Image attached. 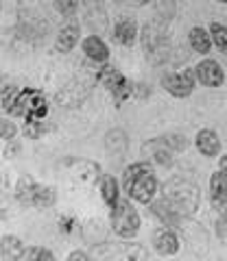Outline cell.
I'll use <instances>...</instances> for the list:
<instances>
[{
  "instance_id": "9",
  "label": "cell",
  "mask_w": 227,
  "mask_h": 261,
  "mask_svg": "<svg viewBox=\"0 0 227 261\" xmlns=\"http://www.w3.org/2000/svg\"><path fill=\"white\" fill-rule=\"evenodd\" d=\"M194 74L197 81L206 87H221L225 83V70L214 59H203L194 65Z\"/></svg>"
},
{
  "instance_id": "24",
  "label": "cell",
  "mask_w": 227,
  "mask_h": 261,
  "mask_svg": "<svg viewBox=\"0 0 227 261\" xmlns=\"http://www.w3.org/2000/svg\"><path fill=\"white\" fill-rule=\"evenodd\" d=\"M57 202V190L53 185H39L37 192H35V200H33V207L37 209H51Z\"/></svg>"
},
{
  "instance_id": "2",
  "label": "cell",
  "mask_w": 227,
  "mask_h": 261,
  "mask_svg": "<svg viewBox=\"0 0 227 261\" xmlns=\"http://www.w3.org/2000/svg\"><path fill=\"white\" fill-rule=\"evenodd\" d=\"M109 224L114 235L120 240H131L140 231V214L131 205V198H118V202L111 207Z\"/></svg>"
},
{
  "instance_id": "16",
  "label": "cell",
  "mask_w": 227,
  "mask_h": 261,
  "mask_svg": "<svg viewBox=\"0 0 227 261\" xmlns=\"http://www.w3.org/2000/svg\"><path fill=\"white\" fill-rule=\"evenodd\" d=\"M151 211H153V216L166 226H177L181 222V214H177L164 196H162L160 200H151Z\"/></svg>"
},
{
  "instance_id": "1",
  "label": "cell",
  "mask_w": 227,
  "mask_h": 261,
  "mask_svg": "<svg viewBox=\"0 0 227 261\" xmlns=\"http://www.w3.org/2000/svg\"><path fill=\"white\" fill-rule=\"evenodd\" d=\"M164 198L173 205V209L181 216H192L197 214L199 202H201V192L197 183L188 181V178H170L164 185Z\"/></svg>"
},
{
  "instance_id": "12",
  "label": "cell",
  "mask_w": 227,
  "mask_h": 261,
  "mask_svg": "<svg viewBox=\"0 0 227 261\" xmlns=\"http://www.w3.org/2000/svg\"><path fill=\"white\" fill-rule=\"evenodd\" d=\"M79 42H81V27H79V22L70 20L59 29V33H57L55 48L59 53H70V50H75Z\"/></svg>"
},
{
  "instance_id": "4",
  "label": "cell",
  "mask_w": 227,
  "mask_h": 261,
  "mask_svg": "<svg viewBox=\"0 0 227 261\" xmlns=\"http://www.w3.org/2000/svg\"><path fill=\"white\" fill-rule=\"evenodd\" d=\"M194 85H197V74L190 68L170 70L162 76V87L175 98H188L194 92Z\"/></svg>"
},
{
  "instance_id": "13",
  "label": "cell",
  "mask_w": 227,
  "mask_h": 261,
  "mask_svg": "<svg viewBox=\"0 0 227 261\" xmlns=\"http://www.w3.org/2000/svg\"><path fill=\"white\" fill-rule=\"evenodd\" d=\"M83 7H85V20L87 24L103 33L107 29V11H105V0H83Z\"/></svg>"
},
{
  "instance_id": "7",
  "label": "cell",
  "mask_w": 227,
  "mask_h": 261,
  "mask_svg": "<svg viewBox=\"0 0 227 261\" xmlns=\"http://www.w3.org/2000/svg\"><path fill=\"white\" fill-rule=\"evenodd\" d=\"M99 79H101V83L107 87L114 96H116L118 102H120V100H127V98H131L133 85L129 83V81H127L123 74H120L116 68H109V65L105 63V68H103V72L99 74Z\"/></svg>"
},
{
  "instance_id": "15",
  "label": "cell",
  "mask_w": 227,
  "mask_h": 261,
  "mask_svg": "<svg viewBox=\"0 0 227 261\" xmlns=\"http://www.w3.org/2000/svg\"><path fill=\"white\" fill-rule=\"evenodd\" d=\"M194 146L203 157H216L221 152V137L212 128H201L194 137Z\"/></svg>"
},
{
  "instance_id": "25",
  "label": "cell",
  "mask_w": 227,
  "mask_h": 261,
  "mask_svg": "<svg viewBox=\"0 0 227 261\" xmlns=\"http://www.w3.org/2000/svg\"><path fill=\"white\" fill-rule=\"evenodd\" d=\"M20 261H55V255L51 248L44 246H24Z\"/></svg>"
},
{
  "instance_id": "27",
  "label": "cell",
  "mask_w": 227,
  "mask_h": 261,
  "mask_svg": "<svg viewBox=\"0 0 227 261\" xmlns=\"http://www.w3.org/2000/svg\"><path fill=\"white\" fill-rule=\"evenodd\" d=\"M149 170H153L151 159H149V161H135V163H131V166H129L125 172H123V187L127 190V187L131 185L133 178H138L142 172H149Z\"/></svg>"
},
{
  "instance_id": "5",
  "label": "cell",
  "mask_w": 227,
  "mask_h": 261,
  "mask_svg": "<svg viewBox=\"0 0 227 261\" xmlns=\"http://www.w3.org/2000/svg\"><path fill=\"white\" fill-rule=\"evenodd\" d=\"M20 116L27 120H44L48 116V102L44 94L33 87H22L20 94Z\"/></svg>"
},
{
  "instance_id": "14",
  "label": "cell",
  "mask_w": 227,
  "mask_h": 261,
  "mask_svg": "<svg viewBox=\"0 0 227 261\" xmlns=\"http://www.w3.org/2000/svg\"><path fill=\"white\" fill-rule=\"evenodd\" d=\"M138 33H140V29H138V22L133 18H123V20H118L116 24H114L111 37L116 39L120 46H127L129 48V46L135 44Z\"/></svg>"
},
{
  "instance_id": "34",
  "label": "cell",
  "mask_w": 227,
  "mask_h": 261,
  "mask_svg": "<svg viewBox=\"0 0 227 261\" xmlns=\"http://www.w3.org/2000/svg\"><path fill=\"white\" fill-rule=\"evenodd\" d=\"M216 3H221V5H227V0H216Z\"/></svg>"
},
{
  "instance_id": "10",
  "label": "cell",
  "mask_w": 227,
  "mask_h": 261,
  "mask_svg": "<svg viewBox=\"0 0 227 261\" xmlns=\"http://www.w3.org/2000/svg\"><path fill=\"white\" fill-rule=\"evenodd\" d=\"M153 248L162 257H173L179 252V238L173 231V226H160L153 231Z\"/></svg>"
},
{
  "instance_id": "32",
  "label": "cell",
  "mask_w": 227,
  "mask_h": 261,
  "mask_svg": "<svg viewBox=\"0 0 227 261\" xmlns=\"http://www.w3.org/2000/svg\"><path fill=\"white\" fill-rule=\"evenodd\" d=\"M218 170H221V172L227 176V154H223V157L218 159Z\"/></svg>"
},
{
  "instance_id": "18",
  "label": "cell",
  "mask_w": 227,
  "mask_h": 261,
  "mask_svg": "<svg viewBox=\"0 0 227 261\" xmlns=\"http://www.w3.org/2000/svg\"><path fill=\"white\" fill-rule=\"evenodd\" d=\"M96 185H99V192H101L103 202L111 209V207L118 202V198H120V185H118V181H116V176H111V174H101L99 178H96Z\"/></svg>"
},
{
  "instance_id": "30",
  "label": "cell",
  "mask_w": 227,
  "mask_h": 261,
  "mask_svg": "<svg viewBox=\"0 0 227 261\" xmlns=\"http://www.w3.org/2000/svg\"><path fill=\"white\" fill-rule=\"evenodd\" d=\"M24 135L33 137V140L42 137L44 135V120H27L24 122Z\"/></svg>"
},
{
  "instance_id": "31",
  "label": "cell",
  "mask_w": 227,
  "mask_h": 261,
  "mask_svg": "<svg viewBox=\"0 0 227 261\" xmlns=\"http://www.w3.org/2000/svg\"><path fill=\"white\" fill-rule=\"evenodd\" d=\"M87 261V259H92L90 255H87V252H83V250H72L70 255H68V261Z\"/></svg>"
},
{
  "instance_id": "11",
  "label": "cell",
  "mask_w": 227,
  "mask_h": 261,
  "mask_svg": "<svg viewBox=\"0 0 227 261\" xmlns=\"http://www.w3.org/2000/svg\"><path fill=\"white\" fill-rule=\"evenodd\" d=\"M81 50H83V55L87 57V59L99 63V65H105L109 61V46L105 44L103 37L96 35V33L83 37V42H81Z\"/></svg>"
},
{
  "instance_id": "8",
  "label": "cell",
  "mask_w": 227,
  "mask_h": 261,
  "mask_svg": "<svg viewBox=\"0 0 227 261\" xmlns=\"http://www.w3.org/2000/svg\"><path fill=\"white\" fill-rule=\"evenodd\" d=\"M142 154H144V157H149L151 161H155L157 166L170 168V166H173L175 150H173V146L168 144L166 135H164V137H155V140L144 142L142 144Z\"/></svg>"
},
{
  "instance_id": "20",
  "label": "cell",
  "mask_w": 227,
  "mask_h": 261,
  "mask_svg": "<svg viewBox=\"0 0 227 261\" xmlns=\"http://www.w3.org/2000/svg\"><path fill=\"white\" fill-rule=\"evenodd\" d=\"M188 44L194 53L199 55H208L210 50H212V37H210V31H206L203 27H194L190 29L188 33Z\"/></svg>"
},
{
  "instance_id": "23",
  "label": "cell",
  "mask_w": 227,
  "mask_h": 261,
  "mask_svg": "<svg viewBox=\"0 0 227 261\" xmlns=\"http://www.w3.org/2000/svg\"><path fill=\"white\" fill-rule=\"evenodd\" d=\"M20 94H22V87L18 85H7L3 89V98H0V105L7 113L11 116H18L20 118Z\"/></svg>"
},
{
  "instance_id": "17",
  "label": "cell",
  "mask_w": 227,
  "mask_h": 261,
  "mask_svg": "<svg viewBox=\"0 0 227 261\" xmlns=\"http://www.w3.org/2000/svg\"><path fill=\"white\" fill-rule=\"evenodd\" d=\"M210 200L216 209L227 207V176L221 170L210 176Z\"/></svg>"
},
{
  "instance_id": "19",
  "label": "cell",
  "mask_w": 227,
  "mask_h": 261,
  "mask_svg": "<svg viewBox=\"0 0 227 261\" xmlns=\"http://www.w3.org/2000/svg\"><path fill=\"white\" fill-rule=\"evenodd\" d=\"M127 146H129V137L123 128H111L105 135V150H107L109 157H123L127 152Z\"/></svg>"
},
{
  "instance_id": "33",
  "label": "cell",
  "mask_w": 227,
  "mask_h": 261,
  "mask_svg": "<svg viewBox=\"0 0 227 261\" xmlns=\"http://www.w3.org/2000/svg\"><path fill=\"white\" fill-rule=\"evenodd\" d=\"M138 5H149V3H153V0H135Z\"/></svg>"
},
{
  "instance_id": "29",
  "label": "cell",
  "mask_w": 227,
  "mask_h": 261,
  "mask_svg": "<svg viewBox=\"0 0 227 261\" xmlns=\"http://www.w3.org/2000/svg\"><path fill=\"white\" fill-rule=\"evenodd\" d=\"M18 130H20V128H18V124H15L13 120L5 118V116H0V140H5V142L15 140Z\"/></svg>"
},
{
  "instance_id": "3",
  "label": "cell",
  "mask_w": 227,
  "mask_h": 261,
  "mask_svg": "<svg viewBox=\"0 0 227 261\" xmlns=\"http://www.w3.org/2000/svg\"><path fill=\"white\" fill-rule=\"evenodd\" d=\"M168 29H166V22L162 20H153L147 22V27L142 31V48H144V55L147 59L157 65L162 63L168 57Z\"/></svg>"
},
{
  "instance_id": "21",
  "label": "cell",
  "mask_w": 227,
  "mask_h": 261,
  "mask_svg": "<svg viewBox=\"0 0 227 261\" xmlns=\"http://www.w3.org/2000/svg\"><path fill=\"white\" fill-rule=\"evenodd\" d=\"M22 250H24V242L18 235H3L0 238V259L15 261L22 257Z\"/></svg>"
},
{
  "instance_id": "22",
  "label": "cell",
  "mask_w": 227,
  "mask_h": 261,
  "mask_svg": "<svg viewBox=\"0 0 227 261\" xmlns=\"http://www.w3.org/2000/svg\"><path fill=\"white\" fill-rule=\"evenodd\" d=\"M37 187H39V185H37L31 176H22L20 183H18V187H15V200H18L22 207H33Z\"/></svg>"
},
{
  "instance_id": "26",
  "label": "cell",
  "mask_w": 227,
  "mask_h": 261,
  "mask_svg": "<svg viewBox=\"0 0 227 261\" xmlns=\"http://www.w3.org/2000/svg\"><path fill=\"white\" fill-rule=\"evenodd\" d=\"M210 37H212V44L218 48V53L227 55V27L221 22H212L210 24Z\"/></svg>"
},
{
  "instance_id": "28",
  "label": "cell",
  "mask_w": 227,
  "mask_h": 261,
  "mask_svg": "<svg viewBox=\"0 0 227 261\" xmlns=\"http://www.w3.org/2000/svg\"><path fill=\"white\" fill-rule=\"evenodd\" d=\"M55 3V9L63 18H75L77 11H79V0H53Z\"/></svg>"
},
{
  "instance_id": "6",
  "label": "cell",
  "mask_w": 227,
  "mask_h": 261,
  "mask_svg": "<svg viewBox=\"0 0 227 261\" xmlns=\"http://www.w3.org/2000/svg\"><path fill=\"white\" fill-rule=\"evenodd\" d=\"M160 190V181L153 170H149V172H142L138 178H133L131 185L127 187V194L129 198L140 202V205H151V200L155 198V194Z\"/></svg>"
},
{
  "instance_id": "35",
  "label": "cell",
  "mask_w": 227,
  "mask_h": 261,
  "mask_svg": "<svg viewBox=\"0 0 227 261\" xmlns=\"http://www.w3.org/2000/svg\"><path fill=\"white\" fill-rule=\"evenodd\" d=\"M114 3H127V0H114Z\"/></svg>"
}]
</instances>
